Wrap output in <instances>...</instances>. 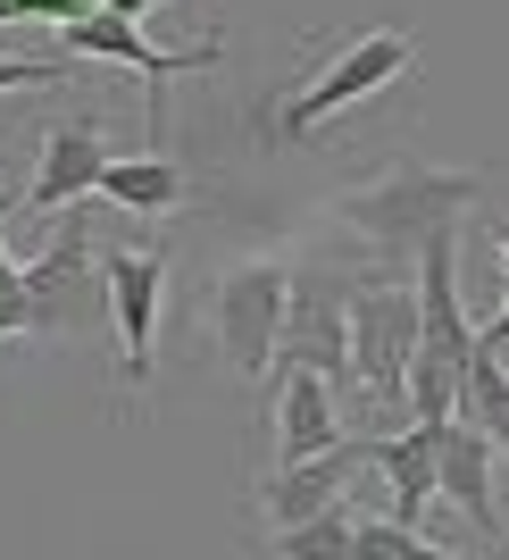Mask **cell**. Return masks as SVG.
Returning <instances> with one entry per match:
<instances>
[{
  "label": "cell",
  "instance_id": "1",
  "mask_svg": "<svg viewBox=\"0 0 509 560\" xmlns=\"http://www.w3.org/2000/svg\"><path fill=\"white\" fill-rule=\"evenodd\" d=\"M476 192H485V176L476 167H426V160H393L384 176H368V185L334 192V226L351 234V243H368L376 268H401L410 277L417 252L435 243V234L460 226V210H476Z\"/></svg>",
  "mask_w": 509,
  "mask_h": 560
},
{
  "label": "cell",
  "instance_id": "2",
  "mask_svg": "<svg viewBox=\"0 0 509 560\" xmlns=\"http://www.w3.org/2000/svg\"><path fill=\"white\" fill-rule=\"evenodd\" d=\"M467 360H476V327L460 310V226H451L417 252V343H410V410L417 419H451L460 410Z\"/></svg>",
  "mask_w": 509,
  "mask_h": 560
},
{
  "label": "cell",
  "instance_id": "3",
  "mask_svg": "<svg viewBox=\"0 0 509 560\" xmlns=\"http://www.w3.org/2000/svg\"><path fill=\"white\" fill-rule=\"evenodd\" d=\"M343 318H351V385L393 410L410 401V343H417V268H368L343 277Z\"/></svg>",
  "mask_w": 509,
  "mask_h": 560
},
{
  "label": "cell",
  "instance_id": "4",
  "mask_svg": "<svg viewBox=\"0 0 509 560\" xmlns=\"http://www.w3.org/2000/svg\"><path fill=\"white\" fill-rule=\"evenodd\" d=\"M410 68H417V34H410V25H368L359 43H343V50H334V59H325L318 75H309L301 93H284V109H276V135H284V142H309V135L325 126V117L359 109L368 93L401 84Z\"/></svg>",
  "mask_w": 509,
  "mask_h": 560
},
{
  "label": "cell",
  "instance_id": "5",
  "mask_svg": "<svg viewBox=\"0 0 509 560\" xmlns=\"http://www.w3.org/2000/svg\"><path fill=\"white\" fill-rule=\"evenodd\" d=\"M284 293H293V259H276V252L234 259L226 277H217V293H209V335H217V351L234 360L242 385H268V376H276Z\"/></svg>",
  "mask_w": 509,
  "mask_h": 560
},
{
  "label": "cell",
  "instance_id": "6",
  "mask_svg": "<svg viewBox=\"0 0 509 560\" xmlns=\"http://www.w3.org/2000/svg\"><path fill=\"white\" fill-rule=\"evenodd\" d=\"M100 259V310H109L117 335V394H151V369H159V310H167V252L159 243H109Z\"/></svg>",
  "mask_w": 509,
  "mask_h": 560
},
{
  "label": "cell",
  "instance_id": "7",
  "mask_svg": "<svg viewBox=\"0 0 509 560\" xmlns=\"http://www.w3.org/2000/svg\"><path fill=\"white\" fill-rule=\"evenodd\" d=\"M276 369H318L325 385H351V318H343V277L325 268H293L276 327Z\"/></svg>",
  "mask_w": 509,
  "mask_h": 560
},
{
  "label": "cell",
  "instance_id": "8",
  "mask_svg": "<svg viewBox=\"0 0 509 560\" xmlns=\"http://www.w3.org/2000/svg\"><path fill=\"white\" fill-rule=\"evenodd\" d=\"M17 210V192H0V218ZM68 226H59V243H50L34 268H9L0 259V335H17V327H59V310H68V284L75 268L93 259V234H84V201L75 210H59Z\"/></svg>",
  "mask_w": 509,
  "mask_h": 560
},
{
  "label": "cell",
  "instance_id": "9",
  "mask_svg": "<svg viewBox=\"0 0 509 560\" xmlns=\"http://www.w3.org/2000/svg\"><path fill=\"white\" fill-rule=\"evenodd\" d=\"M59 43H68V59H109V68H134L142 84H176V75L217 68V59H226V43H217V34H209V43H185V50H159L134 18H117V9H100V0L84 9V18L59 25Z\"/></svg>",
  "mask_w": 509,
  "mask_h": 560
},
{
  "label": "cell",
  "instance_id": "10",
  "mask_svg": "<svg viewBox=\"0 0 509 560\" xmlns=\"http://www.w3.org/2000/svg\"><path fill=\"white\" fill-rule=\"evenodd\" d=\"M435 477H442V502L476 527V536L501 544V502H493V435L467 410L435 419Z\"/></svg>",
  "mask_w": 509,
  "mask_h": 560
},
{
  "label": "cell",
  "instance_id": "11",
  "mask_svg": "<svg viewBox=\"0 0 509 560\" xmlns=\"http://www.w3.org/2000/svg\"><path fill=\"white\" fill-rule=\"evenodd\" d=\"M100 160H109V142H100V126H93V117H59V126L43 135V167H34V185H25V201H17V210L59 218V210H75V201H93Z\"/></svg>",
  "mask_w": 509,
  "mask_h": 560
},
{
  "label": "cell",
  "instance_id": "12",
  "mask_svg": "<svg viewBox=\"0 0 509 560\" xmlns=\"http://www.w3.org/2000/svg\"><path fill=\"white\" fill-rule=\"evenodd\" d=\"M359 468H368V444H359V435L309 452V460H276V477L259 486V511H268V527H293V518L325 511V502H343Z\"/></svg>",
  "mask_w": 509,
  "mask_h": 560
},
{
  "label": "cell",
  "instance_id": "13",
  "mask_svg": "<svg viewBox=\"0 0 509 560\" xmlns=\"http://www.w3.org/2000/svg\"><path fill=\"white\" fill-rule=\"evenodd\" d=\"M268 427H276V460H309V452L343 444L334 385H325L318 369H276V410H268Z\"/></svg>",
  "mask_w": 509,
  "mask_h": 560
},
{
  "label": "cell",
  "instance_id": "14",
  "mask_svg": "<svg viewBox=\"0 0 509 560\" xmlns=\"http://www.w3.org/2000/svg\"><path fill=\"white\" fill-rule=\"evenodd\" d=\"M368 444V468H384L393 486V518L426 527V511L442 502V477H435V419H417L410 435H359Z\"/></svg>",
  "mask_w": 509,
  "mask_h": 560
},
{
  "label": "cell",
  "instance_id": "15",
  "mask_svg": "<svg viewBox=\"0 0 509 560\" xmlns=\"http://www.w3.org/2000/svg\"><path fill=\"white\" fill-rule=\"evenodd\" d=\"M93 192H100V201H117V210L167 218L176 201H185V167L151 142V151H134V160H100V185H93Z\"/></svg>",
  "mask_w": 509,
  "mask_h": 560
},
{
  "label": "cell",
  "instance_id": "16",
  "mask_svg": "<svg viewBox=\"0 0 509 560\" xmlns=\"http://www.w3.org/2000/svg\"><path fill=\"white\" fill-rule=\"evenodd\" d=\"M268 544H276L284 560H334V552H351V493H343V502H325V511H309V518H293V527H268Z\"/></svg>",
  "mask_w": 509,
  "mask_h": 560
},
{
  "label": "cell",
  "instance_id": "17",
  "mask_svg": "<svg viewBox=\"0 0 509 560\" xmlns=\"http://www.w3.org/2000/svg\"><path fill=\"white\" fill-rule=\"evenodd\" d=\"M351 552H393V560H442V544L410 518H351Z\"/></svg>",
  "mask_w": 509,
  "mask_h": 560
},
{
  "label": "cell",
  "instance_id": "18",
  "mask_svg": "<svg viewBox=\"0 0 509 560\" xmlns=\"http://www.w3.org/2000/svg\"><path fill=\"white\" fill-rule=\"evenodd\" d=\"M68 84V59H0V93H50Z\"/></svg>",
  "mask_w": 509,
  "mask_h": 560
},
{
  "label": "cell",
  "instance_id": "19",
  "mask_svg": "<svg viewBox=\"0 0 509 560\" xmlns=\"http://www.w3.org/2000/svg\"><path fill=\"white\" fill-rule=\"evenodd\" d=\"M476 343H485V351H501V343H509V293H501V310L485 318V335H476Z\"/></svg>",
  "mask_w": 509,
  "mask_h": 560
},
{
  "label": "cell",
  "instance_id": "20",
  "mask_svg": "<svg viewBox=\"0 0 509 560\" xmlns=\"http://www.w3.org/2000/svg\"><path fill=\"white\" fill-rule=\"evenodd\" d=\"M100 9H117V18H151L159 0H100Z\"/></svg>",
  "mask_w": 509,
  "mask_h": 560
},
{
  "label": "cell",
  "instance_id": "21",
  "mask_svg": "<svg viewBox=\"0 0 509 560\" xmlns=\"http://www.w3.org/2000/svg\"><path fill=\"white\" fill-rule=\"evenodd\" d=\"M493 243H501V268H509V218H493Z\"/></svg>",
  "mask_w": 509,
  "mask_h": 560
}]
</instances>
